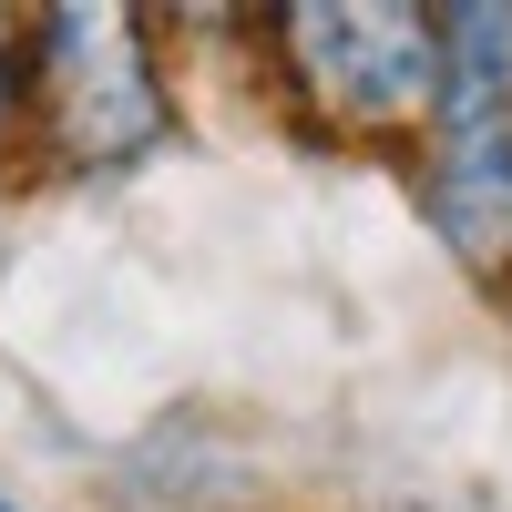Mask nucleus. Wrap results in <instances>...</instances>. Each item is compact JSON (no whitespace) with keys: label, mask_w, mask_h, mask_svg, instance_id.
Returning <instances> with one entry per match:
<instances>
[{"label":"nucleus","mask_w":512,"mask_h":512,"mask_svg":"<svg viewBox=\"0 0 512 512\" xmlns=\"http://www.w3.org/2000/svg\"><path fill=\"white\" fill-rule=\"evenodd\" d=\"M431 226L472 256V267H512V11L502 0L441 11Z\"/></svg>","instance_id":"obj_1"},{"label":"nucleus","mask_w":512,"mask_h":512,"mask_svg":"<svg viewBox=\"0 0 512 512\" xmlns=\"http://www.w3.org/2000/svg\"><path fill=\"white\" fill-rule=\"evenodd\" d=\"M287 72L328 123H431L441 103V11H400V0H369V11H328V0H297L277 11Z\"/></svg>","instance_id":"obj_2"},{"label":"nucleus","mask_w":512,"mask_h":512,"mask_svg":"<svg viewBox=\"0 0 512 512\" xmlns=\"http://www.w3.org/2000/svg\"><path fill=\"white\" fill-rule=\"evenodd\" d=\"M41 93H52V134L72 164H134L164 134L134 11H41Z\"/></svg>","instance_id":"obj_3"},{"label":"nucleus","mask_w":512,"mask_h":512,"mask_svg":"<svg viewBox=\"0 0 512 512\" xmlns=\"http://www.w3.org/2000/svg\"><path fill=\"white\" fill-rule=\"evenodd\" d=\"M11 113H21V52L0 41V154H11Z\"/></svg>","instance_id":"obj_4"},{"label":"nucleus","mask_w":512,"mask_h":512,"mask_svg":"<svg viewBox=\"0 0 512 512\" xmlns=\"http://www.w3.org/2000/svg\"><path fill=\"white\" fill-rule=\"evenodd\" d=\"M0 512H11V502H0Z\"/></svg>","instance_id":"obj_5"}]
</instances>
